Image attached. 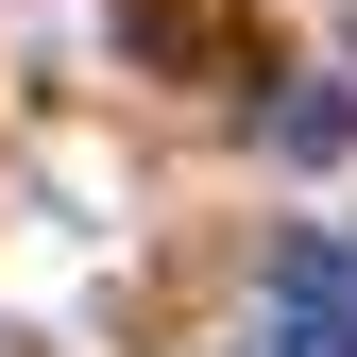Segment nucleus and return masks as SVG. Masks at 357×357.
Wrapping results in <instances>:
<instances>
[{
    "mask_svg": "<svg viewBox=\"0 0 357 357\" xmlns=\"http://www.w3.org/2000/svg\"><path fill=\"white\" fill-rule=\"evenodd\" d=\"M340 137H357V85H340V68H306L289 102H273V153H289V170H324Z\"/></svg>",
    "mask_w": 357,
    "mask_h": 357,
    "instance_id": "nucleus-2",
    "label": "nucleus"
},
{
    "mask_svg": "<svg viewBox=\"0 0 357 357\" xmlns=\"http://www.w3.org/2000/svg\"><path fill=\"white\" fill-rule=\"evenodd\" d=\"M238 357H357V255L324 221H289V238L255 255V340Z\"/></svg>",
    "mask_w": 357,
    "mask_h": 357,
    "instance_id": "nucleus-1",
    "label": "nucleus"
}]
</instances>
